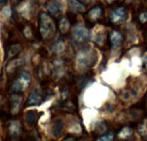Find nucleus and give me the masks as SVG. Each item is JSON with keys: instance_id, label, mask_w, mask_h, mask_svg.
Here are the masks:
<instances>
[{"instance_id": "obj_28", "label": "nucleus", "mask_w": 147, "mask_h": 141, "mask_svg": "<svg viewBox=\"0 0 147 141\" xmlns=\"http://www.w3.org/2000/svg\"><path fill=\"white\" fill-rule=\"evenodd\" d=\"M128 2H133V1H134V0H127Z\"/></svg>"}, {"instance_id": "obj_14", "label": "nucleus", "mask_w": 147, "mask_h": 141, "mask_svg": "<svg viewBox=\"0 0 147 141\" xmlns=\"http://www.w3.org/2000/svg\"><path fill=\"white\" fill-rule=\"evenodd\" d=\"M25 120L27 125L30 127L33 126L37 121L36 111L29 110L26 112L25 116Z\"/></svg>"}, {"instance_id": "obj_19", "label": "nucleus", "mask_w": 147, "mask_h": 141, "mask_svg": "<svg viewBox=\"0 0 147 141\" xmlns=\"http://www.w3.org/2000/svg\"><path fill=\"white\" fill-rule=\"evenodd\" d=\"M22 50V48L18 44H13V45L9 46V50L7 51V56L9 57H15V55L18 54Z\"/></svg>"}, {"instance_id": "obj_25", "label": "nucleus", "mask_w": 147, "mask_h": 141, "mask_svg": "<svg viewBox=\"0 0 147 141\" xmlns=\"http://www.w3.org/2000/svg\"><path fill=\"white\" fill-rule=\"evenodd\" d=\"M7 3V0H0V10L2 9Z\"/></svg>"}, {"instance_id": "obj_1", "label": "nucleus", "mask_w": 147, "mask_h": 141, "mask_svg": "<svg viewBox=\"0 0 147 141\" xmlns=\"http://www.w3.org/2000/svg\"><path fill=\"white\" fill-rule=\"evenodd\" d=\"M97 61V54L91 46H84L77 53V67L80 71H84L94 66Z\"/></svg>"}, {"instance_id": "obj_5", "label": "nucleus", "mask_w": 147, "mask_h": 141, "mask_svg": "<svg viewBox=\"0 0 147 141\" xmlns=\"http://www.w3.org/2000/svg\"><path fill=\"white\" fill-rule=\"evenodd\" d=\"M127 12L124 7H118L110 14V20L111 22L115 25L123 24L127 19Z\"/></svg>"}, {"instance_id": "obj_27", "label": "nucleus", "mask_w": 147, "mask_h": 141, "mask_svg": "<svg viewBox=\"0 0 147 141\" xmlns=\"http://www.w3.org/2000/svg\"><path fill=\"white\" fill-rule=\"evenodd\" d=\"M105 1L107 2V3L111 4V3H113V2H115V1H116V0H105Z\"/></svg>"}, {"instance_id": "obj_10", "label": "nucleus", "mask_w": 147, "mask_h": 141, "mask_svg": "<svg viewBox=\"0 0 147 141\" xmlns=\"http://www.w3.org/2000/svg\"><path fill=\"white\" fill-rule=\"evenodd\" d=\"M23 63V60L22 59H20V58L12 59L7 65V72L9 74L15 73Z\"/></svg>"}, {"instance_id": "obj_8", "label": "nucleus", "mask_w": 147, "mask_h": 141, "mask_svg": "<svg viewBox=\"0 0 147 141\" xmlns=\"http://www.w3.org/2000/svg\"><path fill=\"white\" fill-rule=\"evenodd\" d=\"M49 12L53 15H59L63 12V5L60 0H51L46 5Z\"/></svg>"}, {"instance_id": "obj_2", "label": "nucleus", "mask_w": 147, "mask_h": 141, "mask_svg": "<svg viewBox=\"0 0 147 141\" xmlns=\"http://www.w3.org/2000/svg\"><path fill=\"white\" fill-rule=\"evenodd\" d=\"M40 33L45 40H49L55 35L56 25L53 19L46 12H42L40 15Z\"/></svg>"}, {"instance_id": "obj_23", "label": "nucleus", "mask_w": 147, "mask_h": 141, "mask_svg": "<svg viewBox=\"0 0 147 141\" xmlns=\"http://www.w3.org/2000/svg\"><path fill=\"white\" fill-rule=\"evenodd\" d=\"M24 35H25L26 38H30V37H32V32H31L29 27H26L25 28V31H24Z\"/></svg>"}, {"instance_id": "obj_3", "label": "nucleus", "mask_w": 147, "mask_h": 141, "mask_svg": "<svg viewBox=\"0 0 147 141\" xmlns=\"http://www.w3.org/2000/svg\"><path fill=\"white\" fill-rule=\"evenodd\" d=\"M71 35L73 44L78 45L90 38V31L84 25H77L72 29Z\"/></svg>"}, {"instance_id": "obj_16", "label": "nucleus", "mask_w": 147, "mask_h": 141, "mask_svg": "<svg viewBox=\"0 0 147 141\" xmlns=\"http://www.w3.org/2000/svg\"><path fill=\"white\" fill-rule=\"evenodd\" d=\"M63 129V123L61 119H58L56 122H54V124L53 125L52 127L51 132L53 135V136L57 137L61 133L62 130Z\"/></svg>"}, {"instance_id": "obj_22", "label": "nucleus", "mask_w": 147, "mask_h": 141, "mask_svg": "<svg viewBox=\"0 0 147 141\" xmlns=\"http://www.w3.org/2000/svg\"><path fill=\"white\" fill-rule=\"evenodd\" d=\"M139 20L142 23H145L147 22V12H144L140 14Z\"/></svg>"}, {"instance_id": "obj_7", "label": "nucleus", "mask_w": 147, "mask_h": 141, "mask_svg": "<svg viewBox=\"0 0 147 141\" xmlns=\"http://www.w3.org/2000/svg\"><path fill=\"white\" fill-rule=\"evenodd\" d=\"M22 132V127L19 121L14 120L10 122L7 127V132L9 138L12 139H17L20 138Z\"/></svg>"}, {"instance_id": "obj_21", "label": "nucleus", "mask_w": 147, "mask_h": 141, "mask_svg": "<svg viewBox=\"0 0 147 141\" xmlns=\"http://www.w3.org/2000/svg\"><path fill=\"white\" fill-rule=\"evenodd\" d=\"M114 138V135L113 134V132H109L108 134H106V135H102V136L100 137V138L97 139V140H103V141H110L112 140Z\"/></svg>"}, {"instance_id": "obj_9", "label": "nucleus", "mask_w": 147, "mask_h": 141, "mask_svg": "<svg viewBox=\"0 0 147 141\" xmlns=\"http://www.w3.org/2000/svg\"><path fill=\"white\" fill-rule=\"evenodd\" d=\"M42 101H43V97H42L41 92L39 91V89H35L30 94L27 102L30 106H35V105L40 104Z\"/></svg>"}, {"instance_id": "obj_17", "label": "nucleus", "mask_w": 147, "mask_h": 141, "mask_svg": "<svg viewBox=\"0 0 147 141\" xmlns=\"http://www.w3.org/2000/svg\"><path fill=\"white\" fill-rule=\"evenodd\" d=\"M65 44L61 40L56 41L51 46V52L54 54H60L64 50Z\"/></svg>"}, {"instance_id": "obj_13", "label": "nucleus", "mask_w": 147, "mask_h": 141, "mask_svg": "<svg viewBox=\"0 0 147 141\" xmlns=\"http://www.w3.org/2000/svg\"><path fill=\"white\" fill-rule=\"evenodd\" d=\"M69 7L74 12H82L85 10V7L78 0H68Z\"/></svg>"}, {"instance_id": "obj_12", "label": "nucleus", "mask_w": 147, "mask_h": 141, "mask_svg": "<svg viewBox=\"0 0 147 141\" xmlns=\"http://www.w3.org/2000/svg\"><path fill=\"white\" fill-rule=\"evenodd\" d=\"M102 12V9L101 7H94L88 13V18L90 21H91L92 22H97L101 17Z\"/></svg>"}, {"instance_id": "obj_11", "label": "nucleus", "mask_w": 147, "mask_h": 141, "mask_svg": "<svg viewBox=\"0 0 147 141\" xmlns=\"http://www.w3.org/2000/svg\"><path fill=\"white\" fill-rule=\"evenodd\" d=\"M123 40V37L119 31H113L110 34V43L114 48L119 46L120 44H121L122 43Z\"/></svg>"}, {"instance_id": "obj_18", "label": "nucleus", "mask_w": 147, "mask_h": 141, "mask_svg": "<svg viewBox=\"0 0 147 141\" xmlns=\"http://www.w3.org/2000/svg\"><path fill=\"white\" fill-rule=\"evenodd\" d=\"M133 135V130L131 128L126 127H123L118 133V138L121 139H128Z\"/></svg>"}, {"instance_id": "obj_15", "label": "nucleus", "mask_w": 147, "mask_h": 141, "mask_svg": "<svg viewBox=\"0 0 147 141\" xmlns=\"http://www.w3.org/2000/svg\"><path fill=\"white\" fill-rule=\"evenodd\" d=\"M32 12V5L29 2H25L21 5L20 13L24 18H29L31 16Z\"/></svg>"}, {"instance_id": "obj_24", "label": "nucleus", "mask_w": 147, "mask_h": 141, "mask_svg": "<svg viewBox=\"0 0 147 141\" xmlns=\"http://www.w3.org/2000/svg\"><path fill=\"white\" fill-rule=\"evenodd\" d=\"M3 13L6 17H9L11 16V13H12V12H11V10L9 9V8H7V9H5V10H4Z\"/></svg>"}, {"instance_id": "obj_20", "label": "nucleus", "mask_w": 147, "mask_h": 141, "mask_svg": "<svg viewBox=\"0 0 147 141\" xmlns=\"http://www.w3.org/2000/svg\"><path fill=\"white\" fill-rule=\"evenodd\" d=\"M69 28V22L68 20L66 19L65 17L62 18L59 21V29H60L61 32L64 33L68 31Z\"/></svg>"}, {"instance_id": "obj_6", "label": "nucleus", "mask_w": 147, "mask_h": 141, "mask_svg": "<svg viewBox=\"0 0 147 141\" xmlns=\"http://www.w3.org/2000/svg\"><path fill=\"white\" fill-rule=\"evenodd\" d=\"M22 101V96L19 93H14L10 96V113L12 115L18 114L20 109L21 104Z\"/></svg>"}, {"instance_id": "obj_26", "label": "nucleus", "mask_w": 147, "mask_h": 141, "mask_svg": "<svg viewBox=\"0 0 147 141\" xmlns=\"http://www.w3.org/2000/svg\"><path fill=\"white\" fill-rule=\"evenodd\" d=\"M143 61H144V64L145 65L146 67L147 68V53L145 54L144 56V57H143Z\"/></svg>"}, {"instance_id": "obj_4", "label": "nucleus", "mask_w": 147, "mask_h": 141, "mask_svg": "<svg viewBox=\"0 0 147 141\" xmlns=\"http://www.w3.org/2000/svg\"><path fill=\"white\" fill-rule=\"evenodd\" d=\"M31 82V75L29 72L24 70L21 72L14 82L12 88L15 92L20 93L25 91L29 88Z\"/></svg>"}]
</instances>
